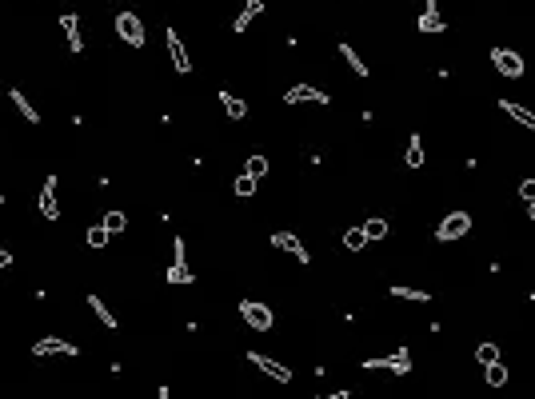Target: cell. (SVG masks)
Listing matches in <instances>:
<instances>
[{
  "instance_id": "obj_8",
  "label": "cell",
  "mask_w": 535,
  "mask_h": 399,
  "mask_svg": "<svg viewBox=\"0 0 535 399\" xmlns=\"http://www.w3.org/2000/svg\"><path fill=\"white\" fill-rule=\"evenodd\" d=\"M248 363L252 367H260L268 379H276V384H292V367L280 360H272V355H264V351H248Z\"/></svg>"
},
{
  "instance_id": "obj_9",
  "label": "cell",
  "mask_w": 535,
  "mask_h": 399,
  "mask_svg": "<svg viewBox=\"0 0 535 399\" xmlns=\"http://www.w3.org/2000/svg\"><path fill=\"white\" fill-rule=\"evenodd\" d=\"M32 355H40V360H44V355H68V360H72V355H80V348H76V344H64V339H56V336H44L40 344H32Z\"/></svg>"
},
{
  "instance_id": "obj_27",
  "label": "cell",
  "mask_w": 535,
  "mask_h": 399,
  "mask_svg": "<svg viewBox=\"0 0 535 399\" xmlns=\"http://www.w3.org/2000/svg\"><path fill=\"white\" fill-rule=\"evenodd\" d=\"M244 172H248V176H256V180H264V176H268V156H260V152H256V156H248V164H244Z\"/></svg>"
},
{
  "instance_id": "obj_32",
  "label": "cell",
  "mask_w": 535,
  "mask_h": 399,
  "mask_svg": "<svg viewBox=\"0 0 535 399\" xmlns=\"http://www.w3.org/2000/svg\"><path fill=\"white\" fill-rule=\"evenodd\" d=\"M8 268H13V251H8V248H0V275L8 272Z\"/></svg>"
},
{
  "instance_id": "obj_29",
  "label": "cell",
  "mask_w": 535,
  "mask_h": 399,
  "mask_svg": "<svg viewBox=\"0 0 535 399\" xmlns=\"http://www.w3.org/2000/svg\"><path fill=\"white\" fill-rule=\"evenodd\" d=\"M256 184H260V180H256V176H248V172L236 176V196H244V200L256 196Z\"/></svg>"
},
{
  "instance_id": "obj_15",
  "label": "cell",
  "mask_w": 535,
  "mask_h": 399,
  "mask_svg": "<svg viewBox=\"0 0 535 399\" xmlns=\"http://www.w3.org/2000/svg\"><path fill=\"white\" fill-rule=\"evenodd\" d=\"M499 112L511 116V120L523 124L527 132H535V112H531V108H523V104H515V100H499Z\"/></svg>"
},
{
  "instance_id": "obj_19",
  "label": "cell",
  "mask_w": 535,
  "mask_h": 399,
  "mask_svg": "<svg viewBox=\"0 0 535 399\" xmlns=\"http://www.w3.org/2000/svg\"><path fill=\"white\" fill-rule=\"evenodd\" d=\"M264 13V0H244V8H240L236 13V20H232V28H236V32H244V28L252 25V20H256V16Z\"/></svg>"
},
{
  "instance_id": "obj_25",
  "label": "cell",
  "mask_w": 535,
  "mask_h": 399,
  "mask_svg": "<svg viewBox=\"0 0 535 399\" xmlns=\"http://www.w3.org/2000/svg\"><path fill=\"white\" fill-rule=\"evenodd\" d=\"M344 248H348V251H363V248H368L363 228H348V232H344Z\"/></svg>"
},
{
  "instance_id": "obj_14",
  "label": "cell",
  "mask_w": 535,
  "mask_h": 399,
  "mask_svg": "<svg viewBox=\"0 0 535 399\" xmlns=\"http://www.w3.org/2000/svg\"><path fill=\"white\" fill-rule=\"evenodd\" d=\"M8 100H13V108L20 112V120H25V124H40L37 104H32V100H28L25 92H20V88H8Z\"/></svg>"
},
{
  "instance_id": "obj_31",
  "label": "cell",
  "mask_w": 535,
  "mask_h": 399,
  "mask_svg": "<svg viewBox=\"0 0 535 399\" xmlns=\"http://www.w3.org/2000/svg\"><path fill=\"white\" fill-rule=\"evenodd\" d=\"M520 200H523V204L535 200V180H523V184H520Z\"/></svg>"
},
{
  "instance_id": "obj_26",
  "label": "cell",
  "mask_w": 535,
  "mask_h": 399,
  "mask_svg": "<svg viewBox=\"0 0 535 399\" xmlns=\"http://www.w3.org/2000/svg\"><path fill=\"white\" fill-rule=\"evenodd\" d=\"M108 236H112V232H108L104 224H92L84 240H88V248H108Z\"/></svg>"
},
{
  "instance_id": "obj_11",
  "label": "cell",
  "mask_w": 535,
  "mask_h": 399,
  "mask_svg": "<svg viewBox=\"0 0 535 399\" xmlns=\"http://www.w3.org/2000/svg\"><path fill=\"white\" fill-rule=\"evenodd\" d=\"M37 208H40V216H44V220H60V204H56V176H49V180H44Z\"/></svg>"
},
{
  "instance_id": "obj_21",
  "label": "cell",
  "mask_w": 535,
  "mask_h": 399,
  "mask_svg": "<svg viewBox=\"0 0 535 399\" xmlns=\"http://www.w3.org/2000/svg\"><path fill=\"white\" fill-rule=\"evenodd\" d=\"M392 296H396V299H408V303H427V299H432V292L411 287V284H392Z\"/></svg>"
},
{
  "instance_id": "obj_10",
  "label": "cell",
  "mask_w": 535,
  "mask_h": 399,
  "mask_svg": "<svg viewBox=\"0 0 535 399\" xmlns=\"http://www.w3.org/2000/svg\"><path fill=\"white\" fill-rule=\"evenodd\" d=\"M284 104H328V92L311 84H296L284 92Z\"/></svg>"
},
{
  "instance_id": "obj_6",
  "label": "cell",
  "mask_w": 535,
  "mask_h": 399,
  "mask_svg": "<svg viewBox=\"0 0 535 399\" xmlns=\"http://www.w3.org/2000/svg\"><path fill=\"white\" fill-rule=\"evenodd\" d=\"M491 68H496L499 76H508V80H520L527 64H523L520 52H511V48H491Z\"/></svg>"
},
{
  "instance_id": "obj_16",
  "label": "cell",
  "mask_w": 535,
  "mask_h": 399,
  "mask_svg": "<svg viewBox=\"0 0 535 399\" xmlns=\"http://www.w3.org/2000/svg\"><path fill=\"white\" fill-rule=\"evenodd\" d=\"M415 28H420L423 37H427V32L436 37V32H444L448 25H444V16H439V8H436V4H427V8H423V16H420V25H415Z\"/></svg>"
},
{
  "instance_id": "obj_1",
  "label": "cell",
  "mask_w": 535,
  "mask_h": 399,
  "mask_svg": "<svg viewBox=\"0 0 535 399\" xmlns=\"http://www.w3.org/2000/svg\"><path fill=\"white\" fill-rule=\"evenodd\" d=\"M240 320L252 327V332H272L276 327V312L260 299H240Z\"/></svg>"
},
{
  "instance_id": "obj_24",
  "label": "cell",
  "mask_w": 535,
  "mask_h": 399,
  "mask_svg": "<svg viewBox=\"0 0 535 399\" xmlns=\"http://www.w3.org/2000/svg\"><path fill=\"white\" fill-rule=\"evenodd\" d=\"M484 379H487V384H491V387H503V384H508V367H503V363H487V367H484Z\"/></svg>"
},
{
  "instance_id": "obj_28",
  "label": "cell",
  "mask_w": 535,
  "mask_h": 399,
  "mask_svg": "<svg viewBox=\"0 0 535 399\" xmlns=\"http://www.w3.org/2000/svg\"><path fill=\"white\" fill-rule=\"evenodd\" d=\"M100 224H104V228L116 236V232H124V228H128V216H124V212H104V220H100Z\"/></svg>"
},
{
  "instance_id": "obj_12",
  "label": "cell",
  "mask_w": 535,
  "mask_h": 399,
  "mask_svg": "<svg viewBox=\"0 0 535 399\" xmlns=\"http://www.w3.org/2000/svg\"><path fill=\"white\" fill-rule=\"evenodd\" d=\"M272 248L288 251V256H296L299 263H311L308 248H304V244H299V236H292V232H272Z\"/></svg>"
},
{
  "instance_id": "obj_18",
  "label": "cell",
  "mask_w": 535,
  "mask_h": 399,
  "mask_svg": "<svg viewBox=\"0 0 535 399\" xmlns=\"http://www.w3.org/2000/svg\"><path fill=\"white\" fill-rule=\"evenodd\" d=\"M340 56H344V64H348V68H352V72H356V76H363V80H368V76H372V68H368V64H363V56H360V52H356V48H352L348 40H344V44H340Z\"/></svg>"
},
{
  "instance_id": "obj_4",
  "label": "cell",
  "mask_w": 535,
  "mask_h": 399,
  "mask_svg": "<svg viewBox=\"0 0 535 399\" xmlns=\"http://www.w3.org/2000/svg\"><path fill=\"white\" fill-rule=\"evenodd\" d=\"M472 232V216L468 212H448L444 220H439V228H436V240L439 244H456V240H463Z\"/></svg>"
},
{
  "instance_id": "obj_17",
  "label": "cell",
  "mask_w": 535,
  "mask_h": 399,
  "mask_svg": "<svg viewBox=\"0 0 535 399\" xmlns=\"http://www.w3.org/2000/svg\"><path fill=\"white\" fill-rule=\"evenodd\" d=\"M423 160H427V156H423V136H420V132H411V136H408V152H404V164L415 172V168H423Z\"/></svg>"
},
{
  "instance_id": "obj_2",
  "label": "cell",
  "mask_w": 535,
  "mask_h": 399,
  "mask_svg": "<svg viewBox=\"0 0 535 399\" xmlns=\"http://www.w3.org/2000/svg\"><path fill=\"white\" fill-rule=\"evenodd\" d=\"M363 372H396V375H408V372H411V351H408V348H396L392 355H368V360H363Z\"/></svg>"
},
{
  "instance_id": "obj_7",
  "label": "cell",
  "mask_w": 535,
  "mask_h": 399,
  "mask_svg": "<svg viewBox=\"0 0 535 399\" xmlns=\"http://www.w3.org/2000/svg\"><path fill=\"white\" fill-rule=\"evenodd\" d=\"M196 272L188 268V256H184V240L176 236L172 240V263H168V284H192Z\"/></svg>"
},
{
  "instance_id": "obj_33",
  "label": "cell",
  "mask_w": 535,
  "mask_h": 399,
  "mask_svg": "<svg viewBox=\"0 0 535 399\" xmlns=\"http://www.w3.org/2000/svg\"><path fill=\"white\" fill-rule=\"evenodd\" d=\"M527 212H531V224H535V200H527Z\"/></svg>"
},
{
  "instance_id": "obj_23",
  "label": "cell",
  "mask_w": 535,
  "mask_h": 399,
  "mask_svg": "<svg viewBox=\"0 0 535 399\" xmlns=\"http://www.w3.org/2000/svg\"><path fill=\"white\" fill-rule=\"evenodd\" d=\"M360 228H363V236H368V244H380V240L387 236V220L384 216H368Z\"/></svg>"
},
{
  "instance_id": "obj_3",
  "label": "cell",
  "mask_w": 535,
  "mask_h": 399,
  "mask_svg": "<svg viewBox=\"0 0 535 399\" xmlns=\"http://www.w3.org/2000/svg\"><path fill=\"white\" fill-rule=\"evenodd\" d=\"M116 37L124 40V44H132V48H144L148 44V32H144V20H140L136 13H116Z\"/></svg>"
},
{
  "instance_id": "obj_13",
  "label": "cell",
  "mask_w": 535,
  "mask_h": 399,
  "mask_svg": "<svg viewBox=\"0 0 535 399\" xmlns=\"http://www.w3.org/2000/svg\"><path fill=\"white\" fill-rule=\"evenodd\" d=\"M60 28H64V37H68V52L80 56V52H84V37H80V20H76V13H64Z\"/></svg>"
},
{
  "instance_id": "obj_30",
  "label": "cell",
  "mask_w": 535,
  "mask_h": 399,
  "mask_svg": "<svg viewBox=\"0 0 535 399\" xmlns=\"http://www.w3.org/2000/svg\"><path fill=\"white\" fill-rule=\"evenodd\" d=\"M475 360L484 363V367L487 363H496L499 360V344H479V348H475Z\"/></svg>"
},
{
  "instance_id": "obj_22",
  "label": "cell",
  "mask_w": 535,
  "mask_h": 399,
  "mask_svg": "<svg viewBox=\"0 0 535 399\" xmlns=\"http://www.w3.org/2000/svg\"><path fill=\"white\" fill-rule=\"evenodd\" d=\"M88 308H92V312H96V320L104 327H108V332H116V327H120V320H116L112 312H108V303H104V299L100 296H88Z\"/></svg>"
},
{
  "instance_id": "obj_5",
  "label": "cell",
  "mask_w": 535,
  "mask_h": 399,
  "mask_svg": "<svg viewBox=\"0 0 535 399\" xmlns=\"http://www.w3.org/2000/svg\"><path fill=\"white\" fill-rule=\"evenodd\" d=\"M164 44H168V56H172V68H176V76H188V72H192V56H188L184 40H180V32H176L172 25L164 28Z\"/></svg>"
},
{
  "instance_id": "obj_20",
  "label": "cell",
  "mask_w": 535,
  "mask_h": 399,
  "mask_svg": "<svg viewBox=\"0 0 535 399\" xmlns=\"http://www.w3.org/2000/svg\"><path fill=\"white\" fill-rule=\"evenodd\" d=\"M220 104H224L228 120H244V116H248V104H244L240 96H232L228 88H220Z\"/></svg>"
}]
</instances>
